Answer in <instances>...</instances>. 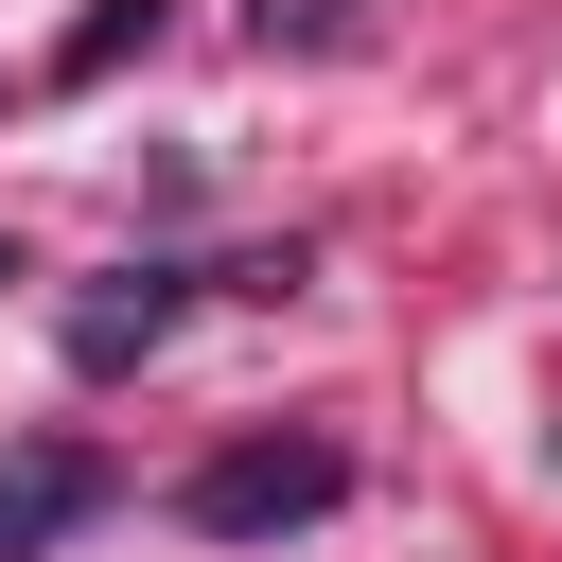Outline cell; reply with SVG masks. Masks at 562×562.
Here are the masks:
<instances>
[{
  "label": "cell",
  "mask_w": 562,
  "mask_h": 562,
  "mask_svg": "<svg viewBox=\"0 0 562 562\" xmlns=\"http://www.w3.org/2000/svg\"><path fill=\"white\" fill-rule=\"evenodd\" d=\"M334 492H351L334 439H228V457L176 474V527H193V544H281V527H316Z\"/></svg>",
  "instance_id": "cell-1"
},
{
  "label": "cell",
  "mask_w": 562,
  "mask_h": 562,
  "mask_svg": "<svg viewBox=\"0 0 562 562\" xmlns=\"http://www.w3.org/2000/svg\"><path fill=\"white\" fill-rule=\"evenodd\" d=\"M88 509H105V457H88V439H18V457H0V562H53Z\"/></svg>",
  "instance_id": "cell-2"
},
{
  "label": "cell",
  "mask_w": 562,
  "mask_h": 562,
  "mask_svg": "<svg viewBox=\"0 0 562 562\" xmlns=\"http://www.w3.org/2000/svg\"><path fill=\"white\" fill-rule=\"evenodd\" d=\"M158 334H176V263H105L70 299V369H140Z\"/></svg>",
  "instance_id": "cell-3"
},
{
  "label": "cell",
  "mask_w": 562,
  "mask_h": 562,
  "mask_svg": "<svg viewBox=\"0 0 562 562\" xmlns=\"http://www.w3.org/2000/svg\"><path fill=\"white\" fill-rule=\"evenodd\" d=\"M158 35H176V0H88V18L53 35V88H105V70H123V53H158Z\"/></svg>",
  "instance_id": "cell-4"
},
{
  "label": "cell",
  "mask_w": 562,
  "mask_h": 562,
  "mask_svg": "<svg viewBox=\"0 0 562 562\" xmlns=\"http://www.w3.org/2000/svg\"><path fill=\"white\" fill-rule=\"evenodd\" d=\"M263 53H369V0H246Z\"/></svg>",
  "instance_id": "cell-5"
},
{
  "label": "cell",
  "mask_w": 562,
  "mask_h": 562,
  "mask_svg": "<svg viewBox=\"0 0 562 562\" xmlns=\"http://www.w3.org/2000/svg\"><path fill=\"white\" fill-rule=\"evenodd\" d=\"M0 281H18V246H0Z\"/></svg>",
  "instance_id": "cell-6"
}]
</instances>
